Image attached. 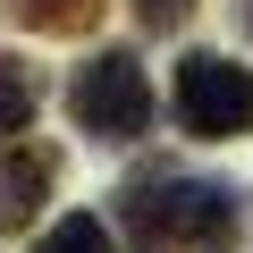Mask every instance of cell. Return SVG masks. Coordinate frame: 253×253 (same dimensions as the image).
Instances as JSON below:
<instances>
[{"mask_svg": "<svg viewBox=\"0 0 253 253\" xmlns=\"http://www.w3.org/2000/svg\"><path fill=\"white\" fill-rule=\"evenodd\" d=\"M169 101H177V126L203 135V144L245 135V126H253V68H236V59H219V51H186Z\"/></svg>", "mask_w": 253, "mask_h": 253, "instance_id": "1", "label": "cell"}, {"mask_svg": "<svg viewBox=\"0 0 253 253\" xmlns=\"http://www.w3.org/2000/svg\"><path fill=\"white\" fill-rule=\"evenodd\" d=\"M68 110H76L84 135H101V144H135L144 126H152V84H144V68L126 59V51H101V59L76 68Z\"/></svg>", "mask_w": 253, "mask_h": 253, "instance_id": "2", "label": "cell"}, {"mask_svg": "<svg viewBox=\"0 0 253 253\" xmlns=\"http://www.w3.org/2000/svg\"><path fill=\"white\" fill-rule=\"evenodd\" d=\"M51 186H59V152L51 144L0 152V228H34V211L51 203Z\"/></svg>", "mask_w": 253, "mask_h": 253, "instance_id": "3", "label": "cell"}, {"mask_svg": "<svg viewBox=\"0 0 253 253\" xmlns=\"http://www.w3.org/2000/svg\"><path fill=\"white\" fill-rule=\"evenodd\" d=\"M9 17L34 26V34H84L101 17V0H9Z\"/></svg>", "mask_w": 253, "mask_h": 253, "instance_id": "4", "label": "cell"}, {"mask_svg": "<svg viewBox=\"0 0 253 253\" xmlns=\"http://www.w3.org/2000/svg\"><path fill=\"white\" fill-rule=\"evenodd\" d=\"M34 101H42V76H34L26 59L0 51V135H17V126L34 118Z\"/></svg>", "mask_w": 253, "mask_h": 253, "instance_id": "5", "label": "cell"}, {"mask_svg": "<svg viewBox=\"0 0 253 253\" xmlns=\"http://www.w3.org/2000/svg\"><path fill=\"white\" fill-rule=\"evenodd\" d=\"M34 253H118V236H110L93 211H68V219H59V228H51Z\"/></svg>", "mask_w": 253, "mask_h": 253, "instance_id": "6", "label": "cell"}, {"mask_svg": "<svg viewBox=\"0 0 253 253\" xmlns=\"http://www.w3.org/2000/svg\"><path fill=\"white\" fill-rule=\"evenodd\" d=\"M186 9H194V0H144V17H152V26H169V17H186Z\"/></svg>", "mask_w": 253, "mask_h": 253, "instance_id": "7", "label": "cell"}]
</instances>
